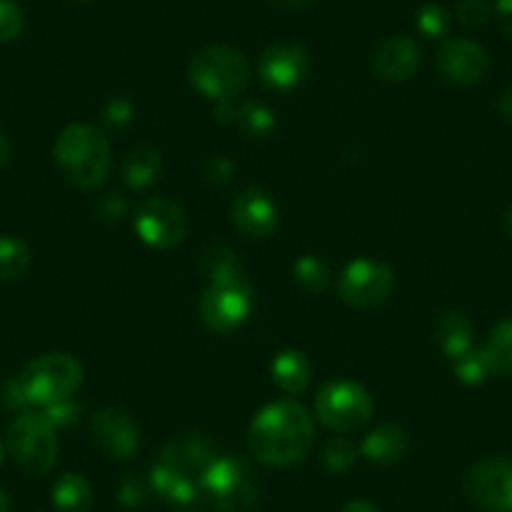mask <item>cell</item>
Listing matches in <instances>:
<instances>
[{"label":"cell","mask_w":512,"mask_h":512,"mask_svg":"<svg viewBox=\"0 0 512 512\" xmlns=\"http://www.w3.org/2000/svg\"><path fill=\"white\" fill-rule=\"evenodd\" d=\"M103 121L111 128H123L126 123L134 121V103L121 96L111 98V101L106 103V108H103Z\"/></svg>","instance_id":"34"},{"label":"cell","mask_w":512,"mask_h":512,"mask_svg":"<svg viewBox=\"0 0 512 512\" xmlns=\"http://www.w3.org/2000/svg\"><path fill=\"white\" fill-rule=\"evenodd\" d=\"M33 254L26 239L16 234H0V282H16L31 269Z\"/></svg>","instance_id":"25"},{"label":"cell","mask_w":512,"mask_h":512,"mask_svg":"<svg viewBox=\"0 0 512 512\" xmlns=\"http://www.w3.org/2000/svg\"><path fill=\"white\" fill-rule=\"evenodd\" d=\"M134 229L146 246L169 251L189 234V216L184 206L166 196H149L136 206Z\"/></svg>","instance_id":"11"},{"label":"cell","mask_w":512,"mask_h":512,"mask_svg":"<svg viewBox=\"0 0 512 512\" xmlns=\"http://www.w3.org/2000/svg\"><path fill=\"white\" fill-rule=\"evenodd\" d=\"M53 159L63 179L76 189L93 191L111 171V144L101 128L91 123H71L53 144Z\"/></svg>","instance_id":"3"},{"label":"cell","mask_w":512,"mask_h":512,"mask_svg":"<svg viewBox=\"0 0 512 512\" xmlns=\"http://www.w3.org/2000/svg\"><path fill=\"white\" fill-rule=\"evenodd\" d=\"M495 13H497V23H500L502 33L512 41V0H497Z\"/></svg>","instance_id":"38"},{"label":"cell","mask_w":512,"mask_h":512,"mask_svg":"<svg viewBox=\"0 0 512 512\" xmlns=\"http://www.w3.org/2000/svg\"><path fill=\"white\" fill-rule=\"evenodd\" d=\"M256 71L269 91H292L312 73V53L297 41L274 43L259 56Z\"/></svg>","instance_id":"13"},{"label":"cell","mask_w":512,"mask_h":512,"mask_svg":"<svg viewBox=\"0 0 512 512\" xmlns=\"http://www.w3.org/2000/svg\"><path fill=\"white\" fill-rule=\"evenodd\" d=\"M462 492L485 512H512V460L482 457L462 475Z\"/></svg>","instance_id":"10"},{"label":"cell","mask_w":512,"mask_h":512,"mask_svg":"<svg viewBox=\"0 0 512 512\" xmlns=\"http://www.w3.org/2000/svg\"><path fill=\"white\" fill-rule=\"evenodd\" d=\"M51 500L58 512H88L93 505L91 482L78 472H66L53 482Z\"/></svg>","instance_id":"24"},{"label":"cell","mask_w":512,"mask_h":512,"mask_svg":"<svg viewBox=\"0 0 512 512\" xmlns=\"http://www.w3.org/2000/svg\"><path fill=\"white\" fill-rule=\"evenodd\" d=\"M482 354H485L492 374H512V317L500 319L492 327Z\"/></svg>","instance_id":"26"},{"label":"cell","mask_w":512,"mask_h":512,"mask_svg":"<svg viewBox=\"0 0 512 512\" xmlns=\"http://www.w3.org/2000/svg\"><path fill=\"white\" fill-rule=\"evenodd\" d=\"M46 415L48 420L58 427H73L78 425V420H81V407L76 405L73 400H66V402H58V405L53 407H46Z\"/></svg>","instance_id":"36"},{"label":"cell","mask_w":512,"mask_h":512,"mask_svg":"<svg viewBox=\"0 0 512 512\" xmlns=\"http://www.w3.org/2000/svg\"><path fill=\"white\" fill-rule=\"evenodd\" d=\"M201 171H204V179L209 181V184L224 186V184H229V181H231L234 166H231V161L224 159V156H211V159L204 161Z\"/></svg>","instance_id":"35"},{"label":"cell","mask_w":512,"mask_h":512,"mask_svg":"<svg viewBox=\"0 0 512 512\" xmlns=\"http://www.w3.org/2000/svg\"><path fill=\"white\" fill-rule=\"evenodd\" d=\"M96 214L103 221H121V216H126V199L118 194H108L103 199H98Z\"/></svg>","instance_id":"37"},{"label":"cell","mask_w":512,"mask_h":512,"mask_svg":"<svg viewBox=\"0 0 512 512\" xmlns=\"http://www.w3.org/2000/svg\"><path fill=\"white\" fill-rule=\"evenodd\" d=\"M314 412L329 430L354 432L372 420L374 400L359 382L337 377L319 387L314 397Z\"/></svg>","instance_id":"7"},{"label":"cell","mask_w":512,"mask_h":512,"mask_svg":"<svg viewBox=\"0 0 512 512\" xmlns=\"http://www.w3.org/2000/svg\"><path fill=\"white\" fill-rule=\"evenodd\" d=\"M121 176L131 189H149L161 176V154L154 146H136L123 156Z\"/></svg>","instance_id":"23"},{"label":"cell","mask_w":512,"mask_h":512,"mask_svg":"<svg viewBox=\"0 0 512 512\" xmlns=\"http://www.w3.org/2000/svg\"><path fill=\"white\" fill-rule=\"evenodd\" d=\"M219 450L201 432H184L161 447L149 485L174 512H206V480Z\"/></svg>","instance_id":"1"},{"label":"cell","mask_w":512,"mask_h":512,"mask_svg":"<svg viewBox=\"0 0 512 512\" xmlns=\"http://www.w3.org/2000/svg\"><path fill=\"white\" fill-rule=\"evenodd\" d=\"M149 487L151 485H144L136 475H126L121 480V485H118V500L128 510H139L149 500Z\"/></svg>","instance_id":"32"},{"label":"cell","mask_w":512,"mask_h":512,"mask_svg":"<svg viewBox=\"0 0 512 512\" xmlns=\"http://www.w3.org/2000/svg\"><path fill=\"white\" fill-rule=\"evenodd\" d=\"M254 289L244 284H209L199 297V317L214 334H231L246 324L254 312Z\"/></svg>","instance_id":"12"},{"label":"cell","mask_w":512,"mask_h":512,"mask_svg":"<svg viewBox=\"0 0 512 512\" xmlns=\"http://www.w3.org/2000/svg\"><path fill=\"white\" fill-rule=\"evenodd\" d=\"M211 512H251L259 502L256 472L239 455H219L206 480Z\"/></svg>","instance_id":"8"},{"label":"cell","mask_w":512,"mask_h":512,"mask_svg":"<svg viewBox=\"0 0 512 512\" xmlns=\"http://www.w3.org/2000/svg\"><path fill=\"white\" fill-rule=\"evenodd\" d=\"M91 440L111 460H131L141 447V427L126 410L103 407L88 422Z\"/></svg>","instance_id":"14"},{"label":"cell","mask_w":512,"mask_h":512,"mask_svg":"<svg viewBox=\"0 0 512 512\" xmlns=\"http://www.w3.org/2000/svg\"><path fill=\"white\" fill-rule=\"evenodd\" d=\"M26 18L13 0H0V43L16 41L23 33Z\"/></svg>","instance_id":"31"},{"label":"cell","mask_w":512,"mask_h":512,"mask_svg":"<svg viewBox=\"0 0 512 512\" xmlns=\"http://www.w3.org/2000/svg\"><path fill=\"white\" fill-rule=\"evenodd\" d=\"M294 282L309 294H324L332 284V269L324 262L322 256L317 254H304L299 256L292 267Z\"/></svg>","instance_id":"27"},{"label":"cell","mask_w":512,"mask_h":512,"mask_svg":"<svg viewBox=\"0 0 512 512\" xmlns=\"http://www.w3.org/2000/svg\"><path fill=\"white\" fill-rule=\"evenodd\" d=\"M3 457H6V445H3V440H0V465H3Z\"/></svg>","instance_id":"45"},{"label":"cell","mask_w":512,"mask_h":512,"mask_svg":"<svg viewBox=\"0 0 512 512\" xmlns=\"http://www.w3.org/2000/svg\"><path fill=\"white\" fill-rule=\"evenodd\" d=\"M26 397L36 407H53L73 400L83 384V364L68 352H46L26 364L21 374Z\"/></svg>","instance_id":"5"},{"label":"cell","mask_w":512,"mask_h":512,"mask_svg":"<svg viewBox=\"0 0 512 512\" xmlns=\"http://www.w3.org/2000/svg\"><path fill=\"white\" fill-rule=\"evenodd\" d=\"M189 81L209 101H236L249 88L251 66L236 48L206 46L189 61Z\"/></svg>","instance_id":"4"},{"label":"cell","mask_w":512,"mask_h":512,"mask_svg":"<svg viewBox=\"0 0 512 512\" xmlns=\"http://www.w3.org/2000/svg\"><path fill=\"white\" fill-rule=\"evenodd\" d=\"M272 379L287 395H302L312 382V364L299 349H284L272 359Z\"/></svg>","instance_id":"22"},{"label":"cell","mask_w":512,"mask_h":512,"mask_svg":"<svg viewBox=\"0 0 512 512\" xmlns=\"http://www.w3.org/2000/svg\"><path fill=\"white\" fill-rule=\"evenodd\" d=\"M216 121L221 123H231L246 136H267L274 126H277V118L274 113L269 111L264 103H236V101H226V103H216Z\"/></svg>","instance_id":"19"},{"label":"cell","mask_w":512,"mask_h":512,"mask_svg":"<svg viewBox=\"0 0 512 512\" xmlns=\"http://www.w3.org/2000/svg\"><path fill=\"white\" fill-rule=\"evenodd\" d=\"M11 161V141H8L6 131H0V171L6 169Z\"/></svg>","instance_id":"41"},{"label":"cell","mask_w":512,"mask_h":512,"mask_svg":"<svg viewBox=\"0 0 512 512\" xmlns=\"http://www.w3.org/2000/svg\"><path fill=\"white\" fill-rule=\"evenodd\" d=\"M397 277L390 264L377 259H354L337 282L339 299L354 309L382 307L395 292Z\"/></svg>","instance_id":"9"},{"label":"cell","mask_w":512,"mask_h":512,"mask_svg":"<svg viewBox=\"0 0 512 512\" xmlns=\"http://www.w3.org/2000/svg\"><path fill=\"white\" fill-rule=\"evenodd\" d=\"M437 71L452 86H475L490 71V56L485 48L467 38H452L445 41L437 51Z\"/></svg>","instance_id":"15"},{"label":"cell","mask_w":512,"mask_h":512,"mask_svg":"<svg viewBox=\"0 0 512 512\" xmlns=\"http://www.w3.org/2000/svg\"><path fill=\"white\" fill-rule=\"evenodd\" d=\"M314 420L297 400L269 402L249 425V450L267 467H292L312 452Z\"/></svg>","instance_id":"2"},{"label":"cell","mask_w":512,"mask_h":512,"mask_svg":"<svg viewBox=\"0 0 512 512\" xmlns=\"http://www.w3.org/2000/svg\"><path fill=\"white\" fill-rule=\"evenodd\" d=\"M76 3H88V0H76Z\"/></svg>","instance_id":"46"},{"label":"cell","mask_w":512,"mask_h":512,"mask_svg":"<svg viewBox=\"0 0 512 512\" xmlns=\"http://www.w3.org/2000/svg\"><path fill=\"white\" fill-rule=\"evenodd\" d=\"M359 452L372 465H397L410 452V435L405 432V427L395 425V422H384V425H377L372 432H367Z\"/></svg>","instance_id":"18"},{"label":"cell","mask_w":512,"mask_h":512,"mask_svg":"<svg viewBox=\"0 0 512 512\" xmlns=\"http://www.w3.org/2000/svg\"><path fill=\"white\" fill-rule=\"evenodd\" d=\"M505 224H507V229H510V231H512V209H510V211H507V216H505Z\"/></svg>","instance_id":"44"},{"label":"cell","mask_w":512,"mask_h":512,"mask_svg":"<svg viewBox=\"0 0 512 512\" xmlns=\"http://www.w3.org/2000/svg\"><path fill=\"white\" fill-rule=\"evenodd\" d=\"M435 339L440 352L445 354L450 362L457 357L475 349V332H472V322L467 314L457 312V309H445L435 322Z\"/></svg>","instance_id":"20"},{"label":"cell","mask_w":512,"mask_h":512,"mask_svg":"<svg viewBox=\"0 0 512 512\" xmlns=\"http://www.w3.org/2000/svg\"><path fill=\"white\" fill-rule=\"evenodd\" d=\"M417 28H420L427 38H442L450 31V13H447L440 3H425V6L417 11Z\"/></svg>","instance_id":"30"},{"label":"cell","mask_w":512,"mask_h":512,"mask_svg":"<svg viewBox=\"0 0 512 512\" xmlns=\"http://www.w3.org/2000/svg\"><path fill=\"white\" fill-rule=\"evenodd\" d=\"M490 3L487 0H460L455 8L457 21L465 28H480L485 26L487 18H490Z\"/></svg>","instance_id":"33"},{"label":"cell","mask_w":512,"mask_h":512,"mask_svg":"<svg viewBox=\"0 0 512 512\" xmlns=\"http://www.w3.org/2000/svg\"><path fill=\"white\" fill-rule=\"evenodd\" d=\"M199 272L209 284H244L249 282L246 267L229 246H206L199 256Z\"/></svg>","instance_id":"21"},{"label":"cell","mask_w":512,"mask_h":512,"mask_svg":"<svg viewBox=\"0 0 512 512\" xmlns=\"http://www.w3.org/2000/svg\"><path fill=\"white\" fill-rule=\"evenodd\" d=\"M422 48L410 36L384 38L372 53L374 76L387 83H405L420 71Z\"/></svg>","instance_id":"17"},{"label":"cell","mask_w":512,"mask_h":512,"mask_svg":"<svg viewBox=\"0 0 512 512\" xmlns=\"http://www.w3.org/2000/svg\"><path fill=\"white\" fill-rule=\"evenodd\" d=\"M0 512H13V502L8 497V492L0 490Z\"/></svg>","instance_id":"43"},{"label":"cell","mask_w":512,"mask_h":512,"mask_svg":"<svg viewBox=\"0 0 512 512\" xmlns=\"http://www.w3.org/2000/svg\"><path fill=\"white\" fill-rule=\"evenodd\" d=\"M6 447L28 475H48L58 462V432L46 412L26 410L8 425Z\"/></svg>","instance_id":"6"},{"label":"cell","mask_w":512,"mask_h":512,"mask_svg":"<svg viewBox=\"0 0 512 512\" xmlns=\"http://www.w3.org/2000/svg\"><path fill=\"white\" fill-rule=\"evenodd\" d=\"M231 224L246 239H267L279 226L277 201L259 186H246L231 201Z\"/></svg>","instance_id":"16"},{"label":"cell","mask_w":512,"mask_h":512,"mask_svg":"<svg viewBox=\"0 0 512 512\" xmlns=\"http://www.w3.org/2000/svg\"><path fill=\"white\" fill-rule=\"evenodd\" d=\"M272 3H274V6L284 8V11H297V8L309 6L312 0H272Z\"/></svg>","instance_id":"42"},{"label":"cell","mask_w":512,"mask_h":512,"mask_svg":"<svg viewBox=\"0 0 512 512\" xmlns=\"http://www.w3.org/2000/svg\"><path fill=\"white\" fill-rule=\"evenodd\" d=\"M354 462H357V447H354L352 442L342 440V437H337V440H329L327 447L322 450V465L327 467L329 472H337V475H342V472L352 470Z\"/></svg>","instance_id":"29"},{"label":"cell","mask_w":512,"mask_h":512,"mask_svg":"<svg viewBox=\"0 0 512 512\" xmlns=\"http://www.w3.org/2000/svg\"><path fill=\"white\" fill-rule=\"evenodd\" d=\"M342 512H379V507L374 505L372 500H364V497H357V500H349L347 505L342 507Z\"/></svg>","instance_id":"39"},{"label":"cell","mask_w":512,"mask_h":512,"mask_svg":"<svg viewBox=\"0 0 512 512\" xmlns=\"http://www.w3.org/2000/svg\"><path fill=\"white\" fill-rule=\"evenodd\" d=\"M497 108H500V113L505 116V121L512 123V86H507L505 91L500 93V98H497Z\"/></svg>","instance_id":"40"},{"label":"cell","mask_w":512,"mask_h":512,"mask_svg":"<svg viewBox=\"0 0 512 512\" xmlns=\"http://www.w3.org/2000/svg\"><path fill=\"white\" fill-rule=\"evenodd\" d=\"M452 372H455V377L460 379L462 384L475 387V384H482L490 377L492 369L490 364H487L482 349H470V352L462 354V357H457L455 362H452Z\"/></svg>","instance_id":"28"}]
</instances>
